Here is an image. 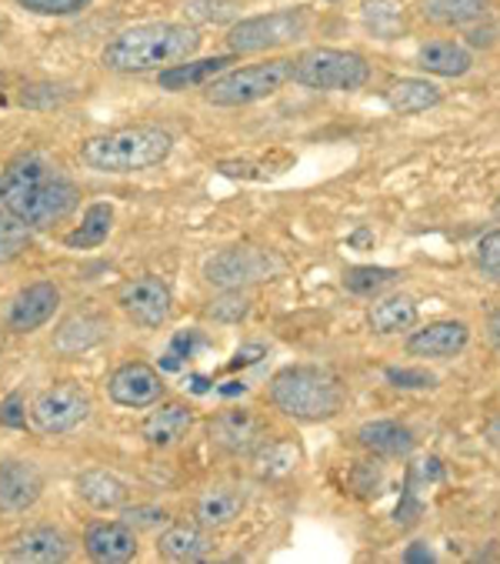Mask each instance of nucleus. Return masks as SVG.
Instances as JSON below:
<instances>
[{"instance_id": "obj_1", "label": "nucleus", "mask_w": 500, "mask_h": 564, "mask_svg": "<svg viewBox=\"0 0 500 564\" xmlns=\"http://www.w3.org/2000/svg\"><path fill=\"white\" fill-rule=\"evenodd\" d=\"M77 184L44 154H21L0 174V204L28 228H54L77 207Z\"/></svg>"}, {"instance_id": "obj_2", "label": "nucleus", "mask_w": 500, "mask_h": 564, "mask_svg": "<svg viewBox=\"0 0 500 564\" xmlns=\"http://www.w3.org/2000/svg\"><path fill=\"white\" fill-rule=\"evenodd\" d=\"M200 47V37L187 24H138L131 31H120L100 54V64L117 74H148L184 64Z\"/></svg>"}, {"instance_id": "obj_3", "label": "nucleus", "mask_w": 500, "mask_h": 564, "mask_svg": "<svg viewBox=\"0 0 500 564\" xmlns=\"http://www.w3.org/2000/svg\"><path fill=\"white\" fill-rule=\"evenodd\" d=\"M174 151V138L164 128L138 124L110 134H97L80 144V161L100 174H138L164 164Z\"/></svg>"}, {"instance_id": "obj_4", "label": "nucleus", "mask_w": 500, "mask_h": 564, "mask_svg": "<svg viewBox=\"0 0 500 564\" xmlns=\"http://www.w3.org/2000/svg\"><path fill=\"white\" fill-rule=\"evenodd\" d=\"M271 401L278 411H284L294 421H330L344 408V388L340 381L311 365H294L274 375L271 381Z\"/></svg>"}, {"instance_id": "obj_5", "label": "nucleus", "mask_w": 500, "mask_h": 564, "mask_svg": "<svg viewBox=\"0 0 500 564\" xmlns=\"http://www.w3.org/2000/svg\"><path fill=\"white\" fill-rule=\"evenodd\" d=\"M294 80V61L278 57L264 64H250L240 70H224L207 84V100L214 107H247L264 97H274L284 84Z\"/></svg>"}, {"instance_id": "obj_6", "label": "nucleus", "mask_w": 500, "mask_h": 564, "mask_svg": "<svg viewBox=\"0 0 500 564\" xmlns=\"http://www.w3.org/2000/svg\"><path fill=\"white\" fill-rule=\"evenodd\" d=\"M370 80V64L354 51L311 47L294 61V84L311 90H360Z\"/></svg>"}, {"instance_id": "obj_7", "label": "nucleus", "mask_w": 500, "mask_h": 564, "mask_svg": "<svg viewBox=\"0 0 500 564\" xmlns=\"http://www.w3.org/2000/svg\"><path fill=\"white\" fill-rule=\"evenodd\" d=\"M307 34V14L304 8L294 11H271L258 18H243L227 31L230 54H264L284 44H294Z\"/></svg>"}, {"instance_id": "obj_8", "label": "nucleus", "mask_w": 500, "mask_h": 564, "mask_svg": "<svg viewBox=\"0 0 500 564\" xmlns=\"http://www.w3.org/2000/svg\"><path fill=\"white\" fill-rule=\"evenodd\" d=\"M87 417H90V394L74 381L44 388L31 404V421L41 434H67Z\"/></svg>"}, {"instance_id": "obj_9", "label": "nucleus", "mask_w": 500, "mask_h": 564, "mask_svg": "<svg viewBox=\"0 0 500 564\" xmlns=\"http://www.w3.org/2000/svg\"><path fill=\"white\" fill-rule=\"evenodd\" d=\"M274 271H281L278 258H271L268 251H258V248H227L204 264V278L224 291L268 281Z\"/></svg>"}, {"instance_id": "obj_10", "label": "nucleus", "mask_w": 500, "mask_h": 564, "mask_svg": "<svg viewBox=\"0 0 500 564\" xmlns=\"http://www.w3.org/2000/svg\"><path fill=\"white\" fill-rule=\"evenodd\" d=\"M117 304L138 327H161L171 317L174 297H171V288L161 278L144 274V278H138V281L120 288Z\"/></svg>"}, {"instance_id": "obj_11", "label": "nucleus", "mask_w": 500, "mask_h": 564, "mask_svg": "<svg viewBox=\"0 0 500 564\" xmlns=\"http://www.w3.org/2000/svg\"><path fill=\"white\" fill-rule=\"evenodd\" d=\"M107 394L120 408H151L164 398V378L157 368L144 361H131V365H120L110 375Z\"/></svg>"}, {"instance_id": "obj_12", "label": "nucleus", "mask_w": 500, "mask_h": 564, "mask_svg": "<svg viewBox=\"0 0 500 564\" xmlns=\"http://www.w3.org/2000/svg\"><path fill=\"white\" fill-rule=\"evenodd\" d=\"M210 441L220 451H227V455H254V451L268 441V427L254 411L230 408L210 421Z\"/></svg>"}, {"instance_id": "obj_13", "label": "nucleus", "mask_w": 500, "mask_h": 564, "mask_svg": "<svg viewBox=\"0 0 500 564\" xmlns=\"http://www.w3.org/2000/svg\"><path fill=\"white\" fill-rule=\"evenodd\" d=\"M44 495V471L34 462H4L0 465V511H28Z\"/></svg>"}, {"instance_id": "obj_14", "label": "nucleus", "mask_w": 500, "mask_h": 564, "mask_svg": "<svg viewBox=\"0 0 500 564\" xmlns=\"http://www.w3.org/2000/svg\"><path fill=\"white\" fill-rule=\"evenodd\" d=\"M470 341V327L464 321H434L407 337V355L414 358H437L447 361L460 355Z\"/></svg>"}, {"instance_id": "obj_15", "label": "nucleus", "mask_w": 500, "mask_h": 564, "mask_svg": "<svg viewBox=\"0 0 500 564\" xmlns=\"http://www.w3.org/2000/svg\"><path fill=\"white\" fill-rule=\"evenodd\" d=\"M84 547L100 564H123L138 557V531L128 521H100L87 528Z\"/></svg>"}, {"instance_id": "obj_16", "label": "nucleus", "mask_w": 500, "mask_h": 564, "mask_svg": "<svg viewBox=\"0 0 500 564\" xmlns=\"http://www.w3.org/2000/svg\"><path fill=\"white\" fill-rule=\"evenodd\" d=\"M57 307H61V291L51 281H34L11 301L8 324L21 334H31L37 327H44Z\"/></svg>"}, {"instance_id": "obj_17", "label": "nucleus", "mask_w": 500, "mask_h": 564, "mask_svg": "<svg viewBox=\"0 0 500 564\" xmlns=\"http://www.w3.org/2000/svg\"><path fill=\"white\" fill-rule=\"evenodd\" d=\"M8 554L21 564H61L70 554V538L57 528H31L11 541Z\"/></svg>"}, {"instance_id": "obj_18", "label": "nucleus", "mask_w": 500, "mask_h": 564, "mask_svg": "<svg viewBox=\"0 0 500 564\" xmlns=\"http://www.w3.org/2000/svg\"><path fill=\"white\" fill-rule=\"evenodd\" d=\"M357 441L381 458H407L414 451L411 427H404L398 421H367V424H360Z\"/></svg>"}, {"instance_id": "obj_19", "label": "nucleus", "mask_w": 500, "mask_h": 564, "mask_svg": "<svg viewBox=\"0 0 500 564\" xmlns=\"http://www.w3.org/2000/svg\"><path fill=\"white\" fill-rule=\"evenodd\" d=\"M417 67L434 77H464L474 67V54L457 41H427L417 51Z\"/></svg>"}, {"instance_id": "obj_20", "label": "nucleus", "mask_w": 500, "mask_h": 564, "mask_svg": "<svg viewBox=\"0 0 500 564\" xmlns=\"http://www.w3.org/2000/svg\"><path fill=\"white\" fill-rule=\"evenodd\" d=\"M191 424H194L191 408L181 404V401H171V404H161L157 411L148 414V421L141 424V434L154 447H171V444H177L191 431Z\"/></svg>"}, {"instance_id": "obj_21", "label": "nucleus", "mask_w": 500, "mask_h": 564, "mask_svg": "<svg viewBox=\"0 0 500 564\" xmlns=\"http://www.w3.org/2000/svg\"><path fill=\"white\" fill-rule=\"evenodd\" d=\"M243 505H247V498H243L240 488H233V485H214L197 501V521L204 528H210V531L227 528V524H233L240 518Z\"/></svg>"}, {"instance_id": "obj_22", "label": "nucleus", "mask_w": 500, "mask_h": 564, "mask_svg": "<svg viewBox=\"0 0 500 564\" xmlns=\"http://www.w3.org/2000/svg\"><path fill=\"white\" fill-rule=\"evenodd\" d=\"M210 534L207 528L197 524H171L161 538H157V554L167 561H200L210 551Z\"/></svg>"}, {"instance_id": "obj_23", "label": "nucleus", "mask_w": 500, "mask_h": 564, "mask_svg": "<svg viewBox=\"0 0 500 564\" xmlns=\"http://www.w3.org/2000/svg\"><path fill=\"white\" fill-rule=\"evenodd\" d=\"M107 330H110V324H107L104 317H97V314H74V317H67V321L57 327V334H54V348H57L61 355H80V351L100 345L104 337H107Z\"/></svg>"}, {"instance_id": "obj_24", "label": "nucleus", "mask_w": 500, "mask_h": 564, "mask_svg": "<svg viewBox=\"0 0 500 564\" xmlns=\"http://www.w3.org/2000/svg\"><path fill=\"white\" fill-rule=\"evenodd\" d=\"M441 97L444 94H441V87L434 80H427V77H404V80L391 84L388 107L394 110V115L411 118V115H424V110L437 107Z\"/></svg>"}, {"instance_id": "obj_25", "label": "nucleus", "mask_w": 500, "mask_h": 564, "mask_svg": "<svg viewBox=\"0 0 500 564\" xmlns=\"http://www.w3.org/2000/svg\"><path fill=\"white\" fill-rule=\"evenodd\" d=\"M490 0H417V14L434 28H464L480 21Z\"/></svg>"}, {"instance_id": "obj_26", "label": "nucleus", "mask_w": 500, "mask_h": 564, "mask_svg": "<svg viewBox=\"0 0 500 564\" xmlns=\"http://www.w3.org/2000/svg\"><path fill=\"white\" fill-rule=\"evenodd\" d=\"M237 54H224V57H207V61H194V64H174V67H164L157 74L161 87L164 90H187V87H207L214 77H220L230 64H233Z\"/></svg>"}, {"instance_id": "obj_27", "label": "nucleus", "mask_w": 500, "mask_h": 564, "mask_svg": "<svg viewBox=\"0 0 500 564\" xmlns=\"http://www.w3.org/2000/svg\"><path fill=\"white\" fill-rule=\"evenodd\" d=\"M77 495L97 511H113V508H123V501H128V485L110 471L94 468L77 478Z\"/></svg>"}, {"instance_id": "obj_28", "label": "nucleus", "mask_w": 500, "mask_h": 564, "mask_svg": "<svg viewBox=\"0 0 500 564\" xmlns=\"http://www.w3.org/2000/svg\"><path fill=\"white\" fill-rule=\"evenodd\" d=\"M367 321L373 334H401L417 324V304L407 294H391L370 307Z\"/></svg>"}, {"instance_id": "obj_29", "label": "nucleus", "mask_w": 500, "mask_h": 564, "mask_svg": "<svg viewBox=\"0 0 500 564\" xmlns=\"http://www.w3.org/2000/svg\"><path fill=\"white\" fill-rule=\"evenodd\" d=\"M110 224H113V207H110V204H90L87 214H84V224H80L77 231H70V235L64 238V245H67V248H80V251L97 248V245L107 241Z\"/></svg>"}, {"instance_id": "obj_30", "label": "nucleus", "mask_w": 500, "mask_h": 564, "mask_svg": "<svg viewBox=\"0 0 500 564\" xmlns=\"http://www.w3.org/2000/svg\"><path fill=\"white\" fill-rule=\"evenodd\" d=\"M401 278V271L394 268H373V264H357L344 271V288L357 297H373L381 294L384 288H391Z\"/></svg>"}, {"instance_id": "obj_31", "label": "nucleus", "mask_w": 500, "mask_h": 564, "mask_svg": "<svg viewBox=\"0 0 500 564\" xmlns=\"http://www.w3.org/2000/svg\"><path fill=\"white\" fill-rule=\"evenodd\" d=\"M360 11H363V24L384 41H391L404 31V18H401L404 4L401 0H367Z\"/></svg>"}, {"instance_id": "obj_32", "label": "nucleus", "mask_w": 500, "mask_h": 564, "mask_svg": "<svg viewBox=\"0 0 500 564\" xmlns=\"http://www.w3.org/2000/svg\"><path fill=\"white\" fill-rule=\"evenodd\" d=\"M28 248H31V228L0 204V264L18 261Z\"/></svg>"}, {"instance_id": "obj_33", "label": "nucleus", "mask_w": 500, "mask_h": 564, "mask_svg": "<svg viewBox=\"0 0 500 564\" xmlns=\"http://www.w3.org/2000/svg\"><path fill=\"white\" fill-rule=\"evenodd\" d=\"M247 311H250V297H247L240 288L224 291V294H220L217 301H210V307H207V314H210L214 321H227V324L243 321V317H247Z\"/></svg>"}, {"instance_id": "obj_34", "label": "nucleus", "mask_w": 500, "mask_h": 564, "mask_svg": "<svg viewBox=\"0 0 500 564\" xmlns=\"http://www.w3.org/2000/svg\"><path fill=\"white\" fill-rule=\"evenodd\" d=\"M18 4L31 14H44V18H67V14H80L87 11L94 0H18Z\"/></svg>"}, {"instance_id": "obj_35", "label": "nucleus", "mask_w": 500, "mask_h": 564, "mask_svg": "<svg viewBox=\"0 0 500 564\" xmlns=\"http://www.w3.org/2000/svg\"><path fill=\"white\" fill-rule=\"evenodd\" d=\"M477 268H480L483 278L500 284V231H490V235L480 238V245H477Z\"/></svg>"}, {"instance_id": "obj_36", "label": "nucleus", "mask_w": 500, "mask_h": 564, "mask_svg": "<svg viewBox=\"0 0 500 564\" xmlns=\"http://www.w3.org/2000/svg\"><path fill=\"white\" fill-rule=\"evenodd\" d=\"M384 375H388V381L394 388H407V391H421V388H434L437 384V378L421 371V368H388Z\"/></svg>"}, {"instance_id": "obj_37", "label": "nucleus", "mask_w": 500, "mask_h": 564, "mask_svg": "<svg viewBox=\"0 0 500 564\" xmlns=\"http://www.w3.org/2000/svg\"><path fill=\"white\" fill-rule=\"evenodd\" d=\"M120 518L128 521L131 528H157V524L167 521V511H161V508H128Z\"/></svg>"}, {"instance_id": "obj_38", "label": "nucleus", "mask_w": 500, "mask_h": 564, "mask_svg": "<svg viewBox=\"0 0 500 564\" xmlns=\"http://www.w3.org/2000/svg\"><path fill=\"white\" fill-rule=\"evenodd\" d=\"M28 414H24V401L21 394H11L4 404H0V424H8V427H24Z\"/></svg>"}, {"instance_id": "obj_39", "label": "nucleus", "mask_w": 500, "mask_h": 564, "mask_svg": "<svg viewBox=\"0 0 500 564\" xmlns=\"http://www.w3.org/2000/svg\"><path fill=\"white\" fill-rule=\"evenodd\" d=\"M483 441L490 444V447H500V414H493L490 421H483Z\"/></svg>"}, {"instance_id": "obj_40", "label": "nucleus", "mask_w": 500, "mask_h": 564, "mask_svg": "<svg viewBox=\"0 0 500 564\" xmlns=\"http://www.w3.org/2000/svg\"><path fill=\"white\" fill-rule=\"evenodd\" d=\"M404 561H411V564H414V561H434V551H431L424 541H417V544H411V547H407Z\"/></svg>"}, {"instance_id": "obj_41", "label": "nucleus", "mask_w": 500, "mask_h": 564, "mask_svg": "<svg viewBox=\"0 0 500 564\" xmlns=\"http://www.w3.org/2000/svg\"><path fill=\"white\" fill-rule=\"evenodd\" d=\"M487 330H490V341H493V348L500 351V307L487 317Z\"/></svg>"}, {"instance_id": "obj_42", "label": "nucleus", "mask_w": 500, "mask_h": 564, "mask_svg": "<svg viewBox=\"0 0 500 564\" xmlns=\"http://www.w3.org/2000/svg\"><path fill=\"white\" fill-rule=\"evenodd\" d=\"M258 355H264V348H243V351H237V361H233V365H247V361H258Z\"/></svg>"}, {"instance_id": "obj_43", "label": "nucleus", "mask_w": 500, "mask_h": 564, "mask_svg": "<svg viewBox=\"0 0 500 564\" xmlns=\"http://www.w3.org/2000/svg\"><path fill=\"white\" fill-rule=\"evenodd\" d=\"M247 388H243V381H230L227 388H220V394H243Z\"/></svg>"}, {"instance_id": "obj_44", "label": "nucleus", "mask_w": 500, "mask_h": 564, "mask_svg": "<svg viewBox=\"0 0 500 564\" xmlns=\"http://www.w3.org/2000/svg\"><path fill=\"white\" fill-rule=\"evenodd\" d=\"M493 217H500V197H497V204H493Z\"/></svg>"}]
</instances>
